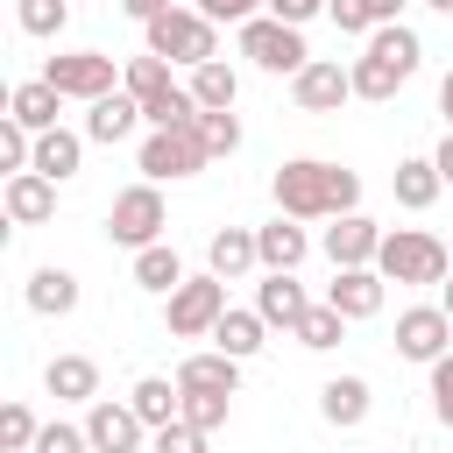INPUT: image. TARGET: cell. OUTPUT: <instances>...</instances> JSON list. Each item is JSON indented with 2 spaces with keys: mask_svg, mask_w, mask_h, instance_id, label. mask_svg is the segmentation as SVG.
<instances>
[{
  "mask_svg": "<svg viewBox=\"0 0 453 453\" xmlns=\"http://www.w3.org/2000/svg\"><path fill=\"white\" fill-rule=\"evenodd\" d=\"M42 78L64 92V99H106V92H120V71H113V57L106 50H64V57H50L42 64Z\"/></svg>",
  "mask_w": 453,
  "mask_h": 453,
  "instance_id": "10",
  "label": "cell"
},
{
  "mask_svg": "<svg viewBox=\"0 0 453 453\" xmlns=\"http://www.w3.org/2000/svg\"><path fill=\"white\" fill-rule=\"evenodd\" d=\"M198 134H205L212 156H234V149H241V120H234V106H226V113H198Z\"/></svg>",
  "mask_w": 453,
  "mask_h": 453,
  "instance_id": "39",
  "label": "cell"
},
{
  "mask_svg": "<svg viewBox=\"0 0 453 453\" xmlns=\"http://www.w3.org/2000/svg\"><path fill=\"white\" fill-rule=\"evenodd\" d=\"M432 411L453 425V354H439V361H432Z\"/></svg>",
  "mask_w": 453,
  "mask_h": 453,
  "instance_id": "42",
  "label": "cell"
},
{
  "mask_svg": "<svg viewBox=\"0 0 453 453\" xmlns=\"http://www.w3.org/2000/svg\"><path fill=\"white\" fill-rule=\"evenodd\" d=\"M241 57H248L255 71H276V78H297V71L311 64V50H304V28H290V21H276V14H255V21H241Z\"/></svg>",
  "mask_w": 453,
  "mask_h": 453,
  "instance_id": "7",
  "label": "cell"
},
{
  "mask_svg": "<svg viewBox=\"0 0 453 453\" xmlns=\"http://www.w3.org/2000/svg\"><path fill=\"white\" fill-rule=\"evenodd\" d=\"M375 269H382L389 283H446V269H453V248H446L439 234L396 226V234H382V255H375Z\"/></svg>",
  "mask_w": 453,
  "mask_h": 453,
  "instance_id": "4",
  "label": "cell"
},
{
  "mask_svg": "<svg viewBox=\"0 0 453 453\" xmlns=\"http://www.w3.org/2000/svg\"><path fill=\"white\" fill-rule=\"evenodd\" d=\"M319 418L340 425V432H354V425L368 418V382H361V375H333V382L319 389Z\"/></svg>",
  "mask_w": 453,
  "mask_h": 453,
  "instance_id": "26",
  "label": "cell"
},
{
  "mask_svg": "<svg viewBox=\"0 0 453 453\" xmlns=\"http://www.w3.org/2000/svg\"><path fill=\"white\" fill-rule=\"evenodd\" d=\"M120 85L142 99V120L149 127H191L198 120V99H191V85H177L170 78V57H127V71H120Z\"/></svg>",
  "mask_w": 453,
  "mask_h": 453,
  "instance_id": "3",
  "label": "cell"
},
{
  "mask_svg": "<svg viewBox=\"0 0 453 453\" xmlns=\"http://www.w3.org/2000/svg\"><path fill=\"white\" fill-rule=\"evenodd\" d=\"M255 311H262L269 326H283V333H297V319L311 311V297H304V283H297V269H269V276L255 283Z\"/></svg>",
  "mask_w": 453,
  "mask_h": 453,
  "instance_id": "17",
  "label": "cell"
},
{
  "mask_svg": "<svg viewBox=\"0 0 453 453\" xmlns=\"http://www.w3.org/2000/svg\"><path fill=\"white\" fill-rule=\"evenodd\" d=\"M134 127H142V99H134L127 85L85 106V142H106V149H120V142H127Z\"/></svg>",
  "mask_w": 453,
  "mask_h": 453,
  "instance_id": "16",
  "label": "cell"
},
{
  "mask_svg": "<svg viewBox=\"0 0 453 453\" xmlns=\"http://www.w3.org/2000/svg\"><path fill=\"white\" fill-rule=\"evenodd\" d=\"M205 439H212V432H198V425H184V418H170V425H156V439H149V453H205Z\"/></svg>",
  "mask_w": 453,
  "mask_h": 453,
  "instance_id": "38",
  "label": "cell"
},
{
  "mask_svg": "<svg viewBox=\"0 0 453 453\" xmlns=\"http://www.w3.org/2000/svg\"><path fill=\"white\" fill-rule=\"evenodd\" d=\"M0 205H7L14 226H42V219L57 212V177H42V170H14V177L0 184Z\"/></svg>",
  "mask_w": 453,
  "mask_h": 453,
  "instance_id": "15",
  "label": "cell"
},
{
  "mask_svg": "<svg viewBox=\"0 0 453 453\" xmlns=\"http://www.w3.org/2000/svg\"><path fill=\"white\" fill-rule=\"evenodd\" d=\"M57 106H64V92H57L50 78H21V85L7 92V113H14L21 127H35V134L57 127Z\"/></svg>",
  "mask_w": 453,
  "mask_h": 453,
  "instance_id": "22",
  "label": "cell"
},
{
  "mask_svg": "<svg viewBox=\"0 0 453 453\" xmlns=\"http://www.w3.org/2000/svg\"><path fill=\"white\" fill-rule=\"evenodd\" d=\"M382 7H389V14H396V7H403V0H382Z\"/></svg>",
  "mask_w": 453,
  "mask_h": 453,
  "instance_id": "49",
  "label": "cell"
},
{
  "mask_svg": "<svg viewBox=\"0 0 453 453\" xmlns=\"http://www.w3.org/2000/svg\"><path fill=\"white\" fill-rule=\"evenodd\" d=\"M382 255V226L368 219V212H340L333 226H326V262L333 269H368Z\"/></svg>",
  "mask_w": 453,
  "mask_h": 453,
  "instance_id": "14",
  "label": "cell"
},
{
  "mask_svg": "<svg viewBox=\"0 0 453 453\" xmlns=\"http://www.w3.org/2000/svg\"><path fill=\"white\" fill-rule=\"evenodd\" d=\"M255 248H262V269H297V262L311 255V234H304L290 212H276L269 226H255Z\"/></svg>",
  "mask_w": 453,
  "mask_h": 453,
  "instance_id": "20",
  "label": "cell"
},
{
  "mask_svg": "<svg viewBox=\"0 0 453 453\" xmlns=\"http://www.w3.org/2000/svg\"><path fill=\"white\" fill-rule=\"evenodd\" d=\"M28 163H35V127H21V120L7 113V120H0V170L14 177V170H28Z\"/></svg>",
  "mask_w": 453,
  "mask_h": 453,
  "instance_id": "34",
  "label": "cell"
},
{
  "mask_svg": "<svg viewBox=\"0 0 453 453\" xmlns=\"http://www.w3.org/2000/svg\"><path fill=\"white\" fill-rule=\"evenodd\" d=\"M432 163H439V177L453 184V127H446V142H439V156H432Z\"/></svg>",
  "mask_w": 453,
  "mask_h": 453,
  "instance_id": "45",
  "label": "cell"
},
{
  "mask_svg": "<svg viewBox=\"0 0 453 453\" xmlns=\"http://www.w3.org/2000/svg\"><path fill=\"white\" fill-rule=\"evenodd\" d=\"M78 163H85V134H71V127H50V134H35V163L28 170H42V177H78Z\"/></svg>",
  "mask_w": 453,
  "mask_h": 453,
  "instance_id": "27",
  "label": "cell"
},
{
  "mask_svg": "<svg viewBox=\"0 0 453 453\" xmlns=\"http://www.w3.org/2000/svg\"><path fill=\"white\" fill-rule=\"evenodd\" d=\"M276 212L290 219H340V212H361V177L347 163H326V156H290L276 170Z\"/></svg>",
  "mask_w": 453,
  "mask_h": 453,
  "instance_id": "1",
  "label": "cell"
},
{
  "mask_svg": "<svg viewBox=\"0 0 453 453\" xmlns=\"http://www.w3.org/2000/svg\"><path fill=\"white\" fill-rule=\"evenodd\" d=\"M439 304H446V319H453V276H446V283H439Z\"/></svg>",
  "mask_w": 453,
  "mask_h": 453,
  "instance_id": "47",
  "label": "cell"
},
{
  "mask_svg": "<svg viewBox=\"0 0 453 453\" xmlns=\"http://www.w3.org/2000/svg\"><path fill=\"white\" fill-rule=\"evenodd\" d=\"M163 319H170L177 340H198V333L212 340V326L226 319V276H212V269H205V276H184V283L163 297Z\"/></svg>",
  "mask_w": 453,
  "mask_h": 453,
  "instance_id": "8",
  "label": "cell"
},
{
  "mask_svg": "<svg viewBox=\"0 0 453 453\" xmlns=\"http://www.w3.org/2000/svg\"><path fill=\"white\" fill-rule=\"evenodd\" d=\"M127 403L142 411V425L156 432V425H170V418H184V389H177V375H142L134 389H127Z\"/></svg>",
  "mask_w": 453,
  "mask_h": 453,
  "instance_id": "25",
  "label": "cell"
},
{
  "mask_svg": "<svg viewBox=\"0 0 453 453\" xmlns=\"http://www.w3.org/2000/svg\"><path fill=\"white\" fill-rule=\"evenodd\" d=\"M42 389H50L57 403H92V396H99V361H92V354H57V361L42 368Z\"/></svg>",
  "mask_w": 453,
  "mask_h": 453,
  "instance_id": "19",
  "label": "cell"
},
{
  "mask_svg": "<svg viewBox=\"0 0 453 453\" xmlns=\"http://www.w3.org/2000/svg\"><path fill=\"white\" fill-rule=\"evenodd\" d=\"M269 14H276V21H290V28H304L311 14H326V0H269Z\"/></svg>",
  "mask_w": 453,
  "mask_h": 453,
  "instance_id": "43",
  "label": "cell"
},
{
  "mask_svg": "<svg viewBox=\"0 0 453 453\" xmlns=\"http://www.w3.org/2000/svg\"><path fill=\"white\" fill-rule=\"evenodd\" d=\"M71 0H21V35H64Z\"/></svg>",
  "mask_w": 453,
  "mask_h": 453,
  "instance_id": "36",
  "label": "cell"
},
{
  "mask_svg": "<svg viewBox=\"0 0 453 453\" xmlns=\"http://www.w3.org/2000/svg\"><path fill=\"white\" fill-rule=\"evenodd\" d=\"M418 57H425L418 28H403V21H382V28L368 35V50L347 64V71H354V99H396V92L418 78Z\"/></svg>",
  "mask_w": 453,
  "mask_h": 453,
  "instance_id": "2",
  "label": "cell"
},
{
  "mask_svg": "<svg viewBox=\"0 0 453 453\" xmlns=\"http://www.w3.org/2000/svg\"><path fill=\"white\" fill-rule=\"evenodd\" d=\"M382 269L368 262V269H333V290H326V304L333 311H347V319H375L382 311Z\"/></svg>",
  "mask_w": 453,
  "mask_h": 453,
  "instance_id": "18",
  "label": "cell"
},
{
  "mask_svg": "<svg viewBox=\"0 0 453 453\" xmlns=\"http://www.w3.org/2000/svg\"><path fill=\"white\" fill-rule=\"evenodd\" d=\"M134 283H142V290H156V297H170V290L184 283V262H177V248H170V241H156V248H134Z\"/></svg>",
  "mask_w": 453,
  "mask_h": 453,
  "instance_id": "31",
  "label": "cell"
},
{
  "mask_svg": "<svg viewBox=\"0 0 453 453\" xmlns=\"http://www.w3.org/2000/svg\"><path fill=\"white\" fill-rule=\"evenodd\" d=\"M120 14H134V21H156V14H170V0H120Z\"/></svg>",
  "mask_w": 453,
  "mask_h": 453,
  "instance_id": "44",
  "label": "cell"
},
{
  "mask_svg": "<svg viewBox=\"0 0 453 453\" xmlns=\"http://www.w3.org/2000/svg\"><path fill=\"white\" fill-rule=\"evenodd\" d=\"M347 326H354L347 311H333V304H311V311L297 319V333H290V340H297V347H311V354H326V347H340V333H347Z\"/></svg>",
  "mask_w": 453,
  "mask_h": 453,
  "instance_id": "32",
  "label": "cell"
},
{
  "mask_svg": "<svg viewBox=\"0 0 453 453\" xmlns=\"http://www.w3.org/2000/svg\"><path fill=\"white\" fill-rule=\"evenodd\" d=\"M35 453H92V432H85V425L50 418V425H42V439H35Z\"/></svg>",
  "mask_w": 453,
  "mask_h": 453,
  "instance_id": "40",
  "label": "cell"
},
{
  "mask_svg": "<svg viewBox=\"0 0 453 453\" xmlns=\"http://www.w3.org/2000/svg\"><path fill=\"white\" fill-rule=\"evenodd\" d=\"M85 432H92V453H134L149 425H142V411H134V403L92 396V403H85Z\"/></svg>",
  "mask_w": 453,
  "mask_h": 453,
  "instance_id": "13",
  "label": "cell"
},
{
  "mask_svg": "<svg viewBox=\"0 0 453 453\" xmlns=\"http://www.w3.org/2000/svg\"><path fill=\"white\" fill-rule=\"evenodd\" d=\"M326 14L340 21V35H375L382 21H396L382 0H326Z\"/></svg>",
  "mask_w": 453,
  "mask_h": 453,
  "instance_id": "33",
  "label": "cell"
},
{
  "mask_svg": "<svg viewBox=\"0 0 453 453\" xmlns=\"http://www.w3.org/2000/svg\"><path fill=\"white\" fill-rule=\"evenodd\" d=\"M425 7H439V14H453V0H425Z\"/></svg>",
  "mask_w": 453,
  "mask_h": 453,
  "instance_id": "48",
  "label": "cell"
},
{
  "mask_svg": "<svg viewBox=\"0 0 453 453\" xmlns=\"http://www.w3.org/2000/svg\"><path fill=\"white\" fill-rule=\"evenodd\" d=\"M134 163H142L149 184H170V177H198V170L212 163V149H205L198 120H191V127H149V142L134 149Z\"/></svg>",
  "mask_w": 453,
  "mask_h": 453,
  "instance_id": "6",
  "label": "cell"
},
{
  "mask_svg": "<svg viewBox=\"0 0 453 453\" xmlns=\"http://www.w3.org/2000/svg\"><path fill=\"white\" fill-rule=\"evenodd\" d=\"M262 340H269V319H262V311H234V304H226V319L212 326V347H219V354H234V361L262 354Z\"/></svg>",
  "mask_w": 453,
  "mask_h": 453,
  "instance_id": "29",
  "label": "cell"
},
{
  "mask_svg": "<svg viewBox=\"0 0 453 453\" xmlns=\"http://www.w3.org/2000/svg\"><path fill=\"white\" fill-rule=\"evenodd\" d=\"M191 7H198L205 21H234V28L255 21V14H269V0H191Z\"/></svg>",
  "mask_w": 453,
  "mask_h": 453,
  "instance_id": "41",
  "label": "cell"
},
{
  "mask_svg": "<svg viewBox=\"0 0 453 453\" xmlns=\"http://www.w3.org/2000/svg\"><path fill=\"white\" fill-rule=\"evenodd\" d=\"M28 311H42V319H64V311H78V276L71 269H35L28 276Z\"/></svg>",
  "mask_w": 453,
  "mask_h": 453,
  "instance_id": "28",
  "label": "cell"
},
{
  "mask_svg": "<svg viewBox=\"0 0 453 453\" xmlns=\"http://www.w3.org/2000/svg\"><path fill=\"white\" fill-rule=\"evenodd\" d=\"M163 226H170V212H163V191H156L149 177L127 184V191L113 198V212H106V241H113V248H156Z\"/></svg>",
  "mask_w": 453,
  "mask_h": 453,
  "instance_id": "9",
  "label": "cell"
},
{
  "mask_svg": "<svg viewBox=\"0 0 453 453\" xmlns=\"http://www.w3.org/2000/svg\"><path fill=\"white\" fill-rule=\"evenodd\" d=\"M35 439H42L35 411H28V403H7V411H0V446H7V453H35Z\"/></svg>",
  "mask_w": 453,
  "mask_h": 453,
  "instance_id": "35",
  "label": "cell"
},
{
  "mask_svg": "<svg viewBox=\"0 0 453 453\" xmlns=\"http://www.w3.org/2000/svg\"><path fill=\"white\" fill-rule=\"evenodd\" d=\"M205 262H212V276H226V283H234V276H248V269L262 262V248H255V234H248V226H219V234L205 241Z\"/></svg>",
  "mask_w": 453,
  "mask_h": 453,
  "instance_id": "24",
  "label": "cell"
},
{
  "mask_svg": "<svg viewBox=\"0 0 453 453\" xmlns=\"http://www.w3.org/2000/svg\"><path fill=\"white\" fill-rule=\"evenodd\" d=\"M177 389L234 396V389H241V361H234V354H219V347H212V354H184V361H177Z\"/></svg>",
  "mask_w": 453,
  "mask_h": 453,
  "instance_id": "21",
  "label": "cell"
},
{
  "mask_svg": "<svg viewBox=\"0 0 453 453\" xmlns=\"http://www.w3.org/2000/svg\"><path fill=\"white\" fill-rule=\"evenodd\" d=\"M142 28H149V50L170 57V64H212L219 57V21H205L198 7H170V14H156Z\"/></svg>",
  "mask_w": 453,
  "mask_h": 453,
  "instance_id": "5",
  "label": "cell"
},
{
  "mask_svg": "<svg viewBox=\"0 0 453 453\" xmlns=\"http://www.w3.org/2000/svg\"><path fill=\"white\" fill-rule=\"evenodd\" d=\"M191 99H198V113H226L234 99H241V78H234V64H191Z\"/></svg>",
  "mask_w": 453,
  "mask_h": 453,
  "instance_id": "30",
  "label": "cell"
},
{
  "mask_svg": "<svg viewBox=\"0 0 453 453\" xmlns=\"http://www.w3.org/2000/svg\"><path fill=\"white\" fill-rule=\"evenodd\" d=\"M439 113H446V127H453V71L439 78Z\"/></svg>",
  "mask_w": 453,
  "mask_h": 453,
  "instance_id": "46",
  "label": "cell"
},
{
  "mask_svg": "<svg viewBox=\"0 0 453 453\" xmlns=\"http://www.w3.org/2000/svg\"><path fill=\"white\" fill-rule=\"evenodd\" d=\"M396 354L403 361H439V354H453V319H446V304H411V311H396Z\"/></svg>",
  "mask_w": 453,
  "mask_h": 453,
  "instance_id": "11",
  "label": "cell"
},
{
  "mask_svg": "<svg viewBox=\"0 0 453 453\" xmlns=\"http://www.w3.org/2000/svg\"><path fill=\"white\" fill-rule=\"evenodd\" d=\"M389 191H396V205H403V212H425V205L446 191V177H439V163H432V156H403V163H396V177H389Z\"/></svg>",
  "mask_w": 453,
  "mask_h": 453,
  "instance_id": "23",
  "label": "cell"
},
{
  "mask_svg": "<svg viewBox=\"0 0 453 453\" xmlns=\"http://www.w3.org/2000/svg\"><path fill=\"white\" fill-rule=\"evenodd\" d=\"M290 99H297V113H340V106L354 99V71L333 64V57H311V64L290 78Z\"/></svg>",
  "mask_w": 453,
  "mask_h": 453,
  "instance_id": "12",
  "label": "cell"
},
{
  "mask_svg": "<svg viewBox=\"0 0 453 453\" xmlns=\"http://www.w3.org/2000/svg\"><path fill=\"white\" fill-rule=\"evenodd\" d=\"M226 403H234V396H212V389H184V425H198V432H219V425H226Z\"/></svg>",
  "mask_w": 453,
  "mask_h": 453,
  "instance_id": "37",
  "label": "cell"
}]
</instances>
